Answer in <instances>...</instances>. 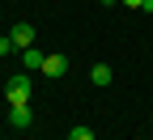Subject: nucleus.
Listing matches in <instances>:
<instances>
[{
    "label": "nucleus",
    "mask_w": 153,
    "mask_h": 140,
    "mask_svg": "<svg viewBox=\"0 0 153 140\" xmlns=\"http://www.w3.org/2000/svg\"><path fill=\"white\" fill-rule=\"evenodd\" d=\"M38 72H47V76H64V72H68V55H64V51L47 55V59H43V68H38Z\"/></svg>",
    "instance_id": "39448f33"
},
{
    "label": "nucleus",
    "mask_w": 153,
    "mask_h": 140,
    "mask_svg": "<svg viewBox=\"0 0 153 140\" xmlns=\"http://www.w3.org/2000/svg\"><path fill=\"white\" fill-rule=\"evenodd\" d=\"M119 4H128V9H145V0H119Z\"/></svg>",
    "instance_id": "1a4fd4ad"
},
{
    "label": "nucleus",
    "mask_w": 153,
    "mask_h": 140,
    "mask_svg": "<svg viewBox=\"0 0 153 140\" xmlns=\"http://www.w3.org/2000/svg\"><path fill=\"white\" fill-rule=\"evenodd\" d=\"M140 13H153V0H145V9H140Z\"/></svg>",
    "instance_id": "9d476101"
},
{
    "label": "nucleus",
    "mask_w": 153,
    "mask_h": 140,
    "mask_svg": "<svg viewBox=\"0 0 153 140\" xmlns=\"http://www.w3.org/2000/svg\"><path fill=\"white\" fill-rule=\"evenodd\" d=\"M9 51H17V47H13V38H9V34H0V55H9Z\"/></svg>",
    "instance_id": "6e6552de"
},
{
    "label": "nucleus",
    "mask_w": 153,
    "mask_h": 140,
    "mask_svg": "<svg viewBox=\"0 0 153 140\" xmlns=\"http://www.w3.org/2000/svg\"><path fill=\"white\" fill-rule=\"evenodd\" d=\"M111 81H115V68L111 64H94L89 68V85L94 89H111Z\"/></svg>",
    "instance_id": "20e7f679"
},
{
    "label": "nucleus",
    "mask_w": 153,
    "mask_h": 140,
    "mask_svg": "<svg viewBox=\"0 0 153 140\" xmlns=\"http://www.w3.org/2000/svg\"><path fill=\"white\" fill-rule=\"evenodd\" d=\"M34 123V110H30V102H22V106H9V127L13 132H26Z\"/></svg>",
    "instance_id": "7ed1b4c3"
},
{
    "label": "nucleus",
    "mask_w": 153,
    "mask_h": 140,
    "mask_svg": "<svg viewBox=\"0 0 153 140\" xmlns=\"http://www.w3.org/2000/svg\"><path fill=\"white\" fill-rule=\"evenodd\" d=\"M30 93H34V85H30V76H26V72H13L9 81H4V102H9V106L30 102Z\"/></svg>",
    "instance_id": "f257e3e1"
},
{
    "label": "nucleus",
    "mask_w": 153,
    "mask_h": 140,
    "mask_svg": "<svg viewBox=\"0 0 153 140\" xmlns=\"http://www.w3.org/2000/svg\"><path fill=\"white\" fill-rule=\"evenodd\" d=\"M22 59H26V68H43L47 51H38V47H26V51H22Z\"/></svg>",
    "instance_id": "423d86ee"
},
{
    "label": "nucleus",
    "mask_w": 153,
    "mask_h": 140,
    "mask_svg": "<svg viewBox=\"0 0 153 140\" xmlns=\"http://www.w3.org/2000/svg\"><path fill=\"white\" fill-rule=\"evenodd\" d=\"M98 4H106V9H111V4H119V0H98Z\"/></svg>",
    "instance_id": "9b49d317"
},
{
    "label": "nucleus",
    "mask_w": 153,
    "mask_h": 140,
    "mask_svg": "<svg viewBox=\"0 0 153 140\" xmlns=\"http://www.w3.org/2000/svg\"><path fill=\"white\" fill-rule=\"evenodd\" d=\"M149 127H153V119H149Z\"/></svg>",
    "instance_id": "f8f14e48"
},
{
    "label": "nucleus",
    "mask_w": 153,
    "mask_h": 140,
    "mask_svg": "<svg viewBox=\"0 0 153 140\" xmlns=\"http://www.w3.org/2000/svg\"><path fill=\"white\" fill-rule=\"evenodd\" d=\"M9 38H13V47H17V51H26V47H34V43H38V30H34L30 21H17V26L9 30Z\"/></svg>",
    "instance_id": "f03ea898"
},
{
    "label": "nucleus",
    "mask_w": 153,
    "mask_h": 140,
    "mask_svg": "<svg viewBox=\"0 0 153 140\" xmlns=\"http://www.w3.org/2000/svg\"><path fill=\"white\" fill-rule=\"evenodd\" d=\"M68 140H94V132H89V127H85V123H76V127H72V132H68Z\"/></svg>",
    "instance_id": "0eeeda50"
}]
</instances>
